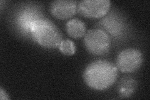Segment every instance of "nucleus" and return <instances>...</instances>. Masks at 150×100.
I'll return each mask as SVG.
<instances>
[{"instance_id": "nucleus-1", "label": "nucleus", "mask_w": 150, "mask_h": 100, "mask_svg": "<svg viewBox=\"0 0 150 100\" xmlns=\"http://www.w3.org/2000/svg\"><path fill=\"white\" fill-rule=\"evenodd\" d=\"M118 77V68L111 62L98 60L89 65L83 73L86 84L97 90H104L114 84Z\"/></svg>"}, {"instance_id": "nucleus-2", "label": "nucleus", "mask_w": 150, "mask_h": 100, "mask_svg": "<svg viewBox=\"0 0 150 100\" xmlns=\"http://www.w3.org/2000/svg\"><path fill=\"white\" fill-rule=\"evenodd\" d=\"M30 33L33 40L46 48H55L62 41L63 36L58 28L52 21L43 17L34 22Z\"/></svg>"}, {"instance_id": "nucleus-3", "label": "nucleus", "mask_w": 150, "mask_h": 100, "mask_svg": "<svg viewBox=\"0 0 150 100\" xmlns=\"http://www.w3.org/2000/svg\"><path fill=\"white\" fill-rule=\"evenodd\" d=\"M84 43L88 52L94 55H103L109 51L111 41L109 35L101 29L89 30L85 35Z\"/></svg>"}, {"instance_id": "nucleus-4", "label": "nucleus", "mask_w": 150, "mask_h": 100, "mask_svg": "<svg viewBox=\"0 0 150 100\" xmlns=\"http://www.w3.org/2000/svg\"><path fill=\"white\" fill-rule=\"evenodd\" d=\"M142 63V53L134 48H128L121 51L116 60L117 68L123 73H131L137 71Z\"/></svg>"}, {"instance_id": "nucleus-5", "label": "nucleus", "mask_w": 150, "mask_h": 100, "mask_svg": "<svg viewBox=\"0 0 150 100\" xmlns=\"http://www.w3.org/2000/svg\"><path fill=\"white\" fill-rule=\"evenodd\" d=\"M110 6L108 0H83L78 2L77 11L84 17L99 18L106 15Z\"/></svg>"}, {"instance_id": "nucleus-6", "label": "nucleus", "mask_w": 150, "mask_h": 100, "mask_svg": "<svg viewBox=\"0 0 150 100\" xmlns=\"http://www.w3.org/2000/svg\"><path fill=\"white\" fill-rule=\"evenodd\" d=\"M78 3L70 0H57L51 4L50 11L53 16L61 20L73 16L77 10Z\"/></svg>"}, {"instance_id": "nucleus-7", "label": "nucleus", "mask_w": 150, "mask_h": 100, "mask_svg": "<svg viewBox=\"0 0 150 100\" xmlns=\"http://www.w3.org/2000/svg\"><path fill=\"white\" fill-rule=\"evenodd\" d=\"M41 18L43 17L39 13L34 10L28 9L20 14L18 17V21L23 30H25L26 32H30L31 25Z\"/></svg>"}, {"instance_id": "nucleus-8", "label": "nucleus", "mask_w": 150, "mask_h": 100, "mask_svg": "<svg viewBox=\"0 0 150 100\" xmlns=\"http://www.w3.org/2000/svg\"><path fill=\"white\" fill-rule=\"evenodd\" d=\"M66 30L68 34L73 38H79L85 35L86 26L78 18H74L67 23Z\"/></svg>"}, {"instance_id": "nucleus-9", "label": "nucleus", "mask_w": 150, "mask_h": 100, "mask_svg": "<svg viewBox=\"0 0 150 100\" xmlns=\"http://www.w3.org/2000/svg\"><path fill=\"white\" fill-rule=\"evenodd\" d=\"M101 25L111 35H119L122 30V24L119 19L114 16H109L101 21Z\"/></svg>"}, {"instance_id": "nucleus-10", "label": "nucleus", "mask_w": 150, "mask_h": 100, "mask_svg": "<svg viewBox=\"0 0 150 100\" xmlns=\"http://www.w3.org/2000/svg\"><path fill=\"white\" fill-rule=\"evenodd\" d=\"M137 82L131 78H125L121 81L118 87V92L121 96L129 97L135 91Z\"/></svg>"}, {"instance_id": "nucleus-11", "label": "nucleus", "mask_w": 150, "mask_h": 100, "mask_svg": "<svg viewBox=\"0 0 150 100\" xmlns=\"http://www.w3.org/2000/svg\"><path fill=\"white\" fill-rule=\"evenodd\" d=\"M59 48L60 51L64 55L68 56L73 55L75 53V50H76L74 43L69 40H62L59 46Z\"/></svg>"}, {"instance_id": "nucleus-12", "label": "nucleus", "mask_w": 150, "mask_h": 100, "mask_svg": "<svg viewBox=\"0 0 150 100\" xmlns=\"http://www.w3.org/2000/svg\"><path fill=\"white\" fill-rule=\"evenodd\" d=\"M0 98H1V100L9 99L8 94L5 91H4V89L2 88H1V89H0Z\"/></svg>"}]
</instances>
